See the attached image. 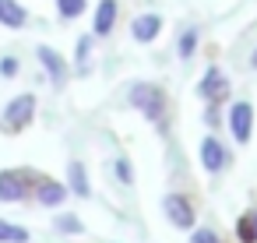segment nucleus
<instances>
[{
  "instance_id": "obj_1",
  "label": "nucleus",
  "mask_w": 257,
  "mask_h": 243,
  "mask_svg": "<svg viewBox=\"0 0 257 243\" xmlns=\"http://www.w3.org/2000/svg\"><path fill=\"white\" fill-rule=\"evenodd\" d=\"M131 102H134L152 124H159L162 113H166V95H162V88H155V85H134V88H131Z\"/></svg>"
},
{
  "instance_id": "obj_2",
  "label": "nucleus",
  "mask_w": 257,
  "mask_h": 243,
  "mask_svg": "<svg viewBox=\"0 0 257 243\" xmlns=\"http://www.w3.org/2000/svg\"><path fill=\"white\" fill-rule=\"evenodd\" d=\"M32 113H36V95H15L11 102H8V109H4V120H8V127H25L29 120H32Z\"/></svg>"
},
{
  "instance_id": "obj_3",
  "label": "nucleus",
  "mask_w": 257,
  "mask_h": 243,
  "mask_svg": "<svg viewBox=\"0 0 257 243\" xmlns=\"http://www.w3.org/2000/svg\"><path fill=\"white\" fill-rule=\"evenodd\" d=\"M250 124H253V109H250V102H236L232 109H229V127H232V138L243 145V141H250Z\"/></svg>"
},
{
  "instance_id": "obj_4",
  "label": "nucleus",
  "mask_w": 257,
  "mask_h": 243,
  "mask_svg": "<svg viewBox=\"0 0 257 243\" xmlns=\"http://www.w3.org/2000/svg\"><path fill=\"white\" fill-rule=\"evenodd\" d=\"M166 215H169V222H173L176 229H190V225H194V208H190V201L180 197V194H169V197H166Z\"/></svg>"
},
{
  "instance_id": "obj_5",
  "label": "nucleus",
  "mask_w": 257,
  "mask_h": 243,
  "mask_svg": "<svg viewBox=\"0 0 257 243\" xmlns=\"http://www.w3.org/2000/svg\"><path fill=\"white\" fill-rule=\"evenodd\" d=\"M201 162H204V169H208V173H218V169H225V162H229V155H225V145H218L215 138H208V141L201 145Z\"/></svg>"
},
{
  "instance_id": "obj_6",
  "label": "nucleus",
  "mask_w": 257,
  "mask_h": 243,
  "mask_svg": "<svg viewBox=\"0 0 257 243\" xmlns=\"http://www.w3.org/2000/svg\"><path fill=\"white\" fill-rule=\"evenodd\" d=\"M64 197H67V187H64V183H57V180H39V187H36V201H39V204L57 208Z\"/></svg>"
},
{
  "instance_id": "obj_7",
  "label": "nucleus",
  "mask_w": 257,
  "mask_h": 243,
  "mask_svg": "<svg viewBox=\"0 0 257 243\" xmlns=\"http://www.w3.org/2000/svg\"><path fill=\"white\" fill-rule=\"evenodd\" d=\"M159 29H162V18H159V15H141V18H134V25H131V32H134L138 43H152V39L159 36Z\"/></svg>"
},
{
  "instance_id": "obj_8",
  "label": "nucleus",
  "mask_w": 257,
  "mask_h": 243,
  "mask_svg": "<svg viewBox=\"0 0 257 243\" xmlns=\"http://www.w3.org/2000/svg\"><path fill=\"white\" fill-rule=\"evenodd\" d=\"M39 60H43L46 74H50L57 85H64V81H67V67H64V60H60V53H57V50H50V46H39Z\"/></svg>"
},
{
  "instance_id": "obj_9",
  "label": "nucleus",
  "mask_w": 257,
  "mask_h": 243,
  "mask_svg": "<svg viewBox=\"0 0 257 243\" xmlns=\"http://www.w3.org/2000/svg\"><path fill=\"white\" fill-rule=\"evenodd\" d=\"M25 197V180L18 173H0V201H22Z\"/></svg>"
},
{
  "instance_id": "obj_10",
  "label": "nucleus",
  "mask_w": 257,
  "mask_h": 243,
  "mask_svg": "<svg viewBox=\"0 0 257 243\" xmlns=\"http://www.w3.org/2000/svg\"><path fill=\"white\" fill-rule=\"evenodd\" d=\"M116 25V4L113 0H102L99 11H95V36H109Z\"/></svg>"
},
{
  "instance_id": "obj_11",
  "label": "nucleus",
  "mask_w": 257,
  "mask_h": 243,
  "mask_svg": "<svg viewBox=\"0 0 257 243\" xmlns=\"http://www.w3.org/2000/svg\"><path fill=\"white\" fill-rule=\"evenodd\" d=\"M0 25H11V29L25 25V8L18 0H0Z\"/></svg>"
},
{
  "instance_id": "obj_12",
  "label": "nucleus",
  "mask_w": 257,
  "mask_h": 243,
  "mask_svg": "<svg viewBox=\"0 0 257 243\" xmlns=\"http://www.w3.org/2000/svg\"><path fill=\"white\" fill-rule=\"evenodd\" d=\"M222 88H225V78H222V71H208V74L201 78V85H197V92H201L204 99H215Z\"/></svg>"
},
{
  "instance_id": "obj_13",
  "label": "nucleus",
  "mask_w": 257,
  "mask_h": 243,
  "mask_svg": "<svg viewBox=\"0 0 257 243\" xmlns=\"http://www.w3.org/2000/svg\"><path fill=\"white\" fill-rule=\"evenodd\" d=\"M0 243H29V229L0 218Z\"/></svg>"
},
{
  "instance_id": "obj_14",
  "label": "nucleus",
  "mask_w": 257,
  "mask_h": 243,
  "mask_svg": "<svg viewBox=\"0 0 257 243\" xmlns=\"http://www.w3.org/2000/svg\"><path fill=\"white\" fill-rule=\"evenodd\" d=\"M71 190L78 194V197H88V176H85V166L81 162H71Z\"/></svg>"
},
{
  "instance_id": "obj_15",
  "label": "nucleus",
  "mask_w": 257,
  "mask_h": 243,
  "mask_svg": "<svg viewBox=\"0 0 257 243\" xmlns=\"http://www.w3.org/2000/svg\"><path fill=\"white\" fill-rule=\"evenodd\" d=\"M57 229H60V232H67V236H78V232H85V225H81L74 215H60V218H57Z\"/></svg>"
},
{
  "instance_id": "obj_16",
  "label": "nucleus",
  "mask_w": 257,
  "mask_h": 243,
  "mask_svg": "<svg viewBox=\"0 0 257 243\" xmlns=\"http://www.w3.org/2000/svg\"><path fill=\"white\" fill-rule=\"evenodd\" d=\"M57 8H60L64 18H78L85 11V0H57Z\"/></svg>"
},
{
  "instance_id": "obj_17",
  "label": "nucleus",
  "mask_w": 257,
  "mask_h": 243,
  "mask_svg": "<svg viewBox=\"0 0 257 243\" xmlns=\"http://www.w3.org/2000/svg\"><path fill=\"white\" fill-rule=\"evenodd\" d=\"M239 239H243V243H257V225H253L250 215L239 218Z\"/></svg>"
},
{
  "instance_id": "obj_18",
  "label": "nucleus",
  "mask_w": 257,
  "mask_h": 243,
  "mask_svg": "<svg viewBox=\"0 0 257 243\" xmlns=\"http://www.w3.org/2000/svg\"><path fill=\"white\" fill-rule=\"evenodd\" d=\"M194 46H197V32L190 29V32H183V39H180V53H183V57H190V53H194Z\"/></svg>"
},
{
  "instance_id": "obj_19",
  "label": "nucleus",
  "mask_w": 257,
  "mask_h": 243,
  "mask_svg": "<svg viewBox=\"0 0 257 243\" xmlns=\"http://www.w3.org/2000/svg\"><path fill=\"white\" fill-rule=\"evenodd\" d=\"M190 243H222V239H218V232H211V229H197V232L190 236Z\"/></svg>"
},
{
  "instance_id": "obj_20",
  "label": "nucleus",
  "mask_w": 257,
  "mask_h": 243,
  "mask_svg": "<svg viewBox=\"0 0 257 243\" xmlns=\"http://www.w3.org/2000/svg\"><path fill=\"white\" fill-rule=\"evenodd\" d=\"M88 53H92V43H88V39H78V64H81V67H85Z\"/></svg>"
},
{
  "instance_id": "obj_21",
  "label": "nucleus",
  "mask_w": 257,
  "mask_h": 243,
  "mask_svg": "<svg viewBox=\"0 0 257 243\" xmlns=\"http://www.w3.org/2000/svg\"><path fill=\"white\" fill-rule=\"evenodd\" d=\"M116 176H120L123 183H131V166H127V159H116Z\"/></svg>"
},
{
  "instance_id": "obj_22",
  "label": "nucleus",
  "mask_w": 257,
  "mask_h": 243,
  "mask_svg": "<svg viewBox=\"0 0 257 243\" xmlns=\"http://www.w3.org/2000/svg\"><path fill=\"white\" fill-rule=\"evenodd\" d=\"M0 71H4L8 78H11V74H18V60H15V57H4V64H0Z\"/></svg>"
},
{
  "instance_id": "obj_23",
  "label": "nucleus",
  "mask_w": 257,
  "mask_h": 243,
  "mask_svg": "<svg viewBox=\"0 0 257 243\" xmlns=\"http://www.w3.org/2000/svg\"><path fill=\"white\" fill-rule=\"evenodd\" d=\"M250 218H253V225H257V211H253V215H250Z\"/></svg>"
}]
</instances>
